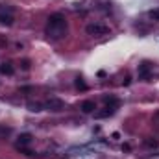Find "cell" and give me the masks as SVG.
<instances>
[{"label":"cell","instance_id":"obj_7","mask_svg":"<svg viewBox=\"0 0 159 159\" xmlns=\"http://www.w3.org/2000/svg\"><path fill=\"white\" fill-rule=\"evenodd\" d=\"M0 22H2V24H7V26L13 24V15H11V11H9V13H4V11L0 9Z\"/></svg>","mask_w":159,"mask_h":159},{"label":"cell","instance_id":"obj_10","mask_svg":"<svg viewBox=\"0 0 159 159\" xmlns=\"http://www.w3.org/2000/svg\"><path fill=\"white\" fill-rule=\"evenodd\" d=\"M76 87H78V89H81V91H85V89H87V85H85V83H83V80L80 78H76Z\"/></svg>","mask_w":159,"mask_h":159},{"label":"cell","instance_id":"obj_1","mask_svg":"<svg viewBox=\"0 0 159 159\" xmlns=\"http://www.w3.org/2000/svg\"><path fill=\"white\" fill-rule=\"evenodd\" d=\"M69 32V22L65 19L63 13H52L46 20V26H44V34L46 37L52 41H59L63 39Z\"/></svg>","mask_w":159,"mask_h":159},{"label":"cell","instance_id":"obj_11","mask_svg":"<svg viewBox=\"0 0 159 159\" xmlns=\"http://www.w3.org/2000/svg\"><path fill=\"white\" fill-rule=\"evenodd\" d=\"M148 17L154 19V20H159V9H152V11L148 13Z\"/></svg>","mask_w":159,"mask_h":159},{"label":"cell","instance_id":"obj_2","mask_svg":"<svg viewBox=\"0 0 159 159\" xmlns=\"http://www.w3.org/2000/svg\"><path fill=\"white\" fill-rule=\"evenodd\" d=\"M87 34L89 35H106L109 32V28L106 24H100V22H93V24H87Z\"/></svg>","mask_w":159,"mask_h":159},{"label":"cell","instance_id":"obj_3","mask_svg":"<svg viewBox=\"0 0 159 159\" xmlns=\"http://www.w3.org/2000/svg\"><path fill=\"white\" fill-rule=\"evenodd\" d=\"M63 107H65V104H63V100H59V98H50V100H46V102L43 104V109H48V111H54V113L61 111Z\"/></svg>","mask_w":159,"mask_h":159},{"label":"cell","instance_id":"obj_8","mask_svg":"<svg viewBox=\"0 0 159 159\" xmlns=\"http://www.w3.org/2000/svg\"><path fill=\"white\" fill-rule=\"evenodd\" d=\"M0 72H2V74H7V76H11L15 70H13L11 63H2V65H0Z\"/></svg>","mask_w":159,"mask_h":159},{"label":"cell","instance_id":"obj_4","mask_svg":"<svg viewBox=\"0 0 159 159\" xmlns=\"http://www.w3.org/2000/svg\"><path fill=\"white\" fill-rule=\"evenodd\" d=\"M152 76V65L148 63V61H143L141 65H139V78L144 80V81H148Z\"/></svg>","mask_w":159,"mask_h":159},{"label":"cell","instance_id":"obj_6","mask_svg":"<svg viewBox=\"0 0 159 159\" xmlns=\"http://www.w3.org/2000/svg\"><path fill=\"white\" fill-rule=\"evenodd\" d=\"M32 143V135L30 133H22L20 137H19V143H17V148H24L26 144H30Z\"/></svg>","mask_w":159,"mask_h":159},{"label":"cell","instance_id":"obj_12","mask_svg":"<svg viewBox=\"0 0 159 159\" xmlns=\"http://www.w3.org/2000/svg\"><path fill=\"white\" fill-rule=\"evenodd\" d=\"M9 131H11V129H9V128H0V133H2V135H7V133H9Z\"/></svg>","mask_w":159,"mask_h":159},{"label":"cell","instance_id":"obj_5","mask_svg":"<svg viewBox=\"0 0 159 159\" xmlns=\"http://www.w3.org/2000/svg\"><path fill=\"white\" fill-rule=\"evenodd\" d=\"M80 109H81L83 113H93V111L96 109V104H94L93 100H85V102H81Z\"/></svg>","mask_w":159,"mask_h":159},{"label":"cell","instance_id":"obj_9","mask_svg":"<svg viewBox=\"0 0 159 159\" xmlns=\"http://www.w3.org/2000/svg\"><path fill=\"white\" fill-rule=\"evenodd\" d=\"M28 107H30V111H41L43 104H39V102H28Z\"/></svg>","mask_w":159,"mask_h":159}]
</instances>
